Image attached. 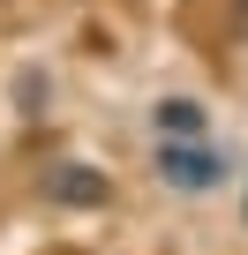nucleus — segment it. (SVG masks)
<instances>
[{
  "label": "nucleus",
  "mask_w": 248,
  "mask_h": 255,
  "mask_svg": "<svg viewBox=\"0 0 248 255\" xmlns=\"http://www.w3.org/2000/svg\"><path fill=\"white\" fill-rule=\"evenodd\" d=\"M158 180H166V188H181V195H203V188H218V180H226V165H218L196 135H158Z\"/></svg>",
  "instance_id": "obj_1"
},
{
  "label": "nucleus",
  "mask_w": 248,
  "mask_h": 255,
  "mask_svg": "<svg viewBox=\"0 0 248 255\" xmlns=\"http://www.w3.org/2000/svg\"><path fill=\"white\" fill-rule=\"evenodd\" d=\"M45 195H53V203H68V210L105 203V173H98V165H53V173H45Z\"/></svg>",
  "instance_id": "obj_2"
},
{
  "label": "nucleus",
  "mask_w": 248,
  "mask_h": 255,
  "mask_svg": "<svg viewBox=\"0 0 248 255\" xmlns=\"http://www.w3.org/2000/svg\"><path fill=\"white\" fill-rule=\"evenodd\" d=\"M158 135H203V105L196 98H166L158 105Z\"/></svg>",
  "instance_id": "obj_3"
},
{
  "label": "nucleus",
  "mask_w": 248,
  "mask_h": 255,
  "mask_svg": "<svg viewBox=\"0 0 248 255\" xmlns=\"http://www.w3.org/2000/svg\"><path fill=\"white\" fill-rule=\"evenodd\" d=\"M15 113H45V75H38V68L15 75Z\"/></svg>",
  "instance_id": "obj_4"
},
{
  "label": "nucleus",
  "mask_w": 248,
  "mask_h": 255,
  "mask_svg": "<svg viewBox=\"0 0 248 255\" xmlns=\"http://www.w3.org/2000/svg\"><path fill=\"white\" fill-rule=\"evenodd\" d=\"M233 8H241V23H248V0H233Z\"/></svg>",
  "instance_id": "obj_5"
}]
</instances>
